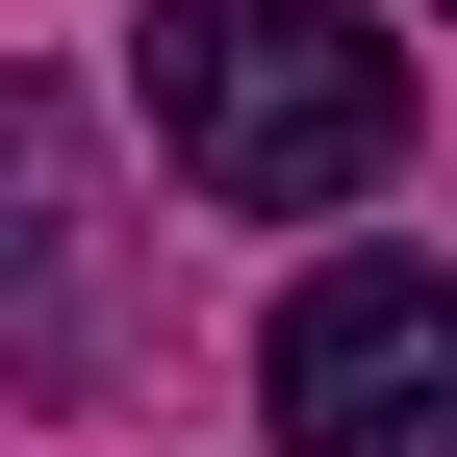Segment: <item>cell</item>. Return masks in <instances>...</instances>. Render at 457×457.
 Returning <instances> with one entry per match:
<instances>
[{
	"mask_svg": "<svg viewBox=\"0 0 457 457\" xmlns=\"http://www.w3.org/2000/svg\"><path fill=\"white\" fill-rule=\"evenodd\" d=\"M254 407H279V457H457V279L432 254H330L279 305Z\"/></svg>",
	"mask_w": 457,
	"mask_h": 457,
	"instance_id": "2",
	"label": "cell"
},
{
	"mask_svg": "<svg viewBox=\"0 0 457 457\" xmlns=\"http://www.w3.org/2000/svg\"><path fill=\"white\" fill-rule=\"evenodd\" d=\"M128 77H153V153L254 228L407 179V26H356V0H153Z\"/></svg>",
	"mask_w": 457,
	"mask_h": 457,
	"instance_id": "1",
	"label": "cell"
},
{
	"mask_svg": "<svg viewBox=\"0 0 457 457\" xmlns=\"http://www.w3.org/2000/svg\"><path fill=\"white\" fill-rule=\"evenodd\" d=\"M0 179H26V381H77L102 356V228H77V102H0Z\"/></svg>",
	"mask_w": 457,
	"mask_h": 457,
	"instance_id": "3",
	"label": "cell"
}]
</instances>
